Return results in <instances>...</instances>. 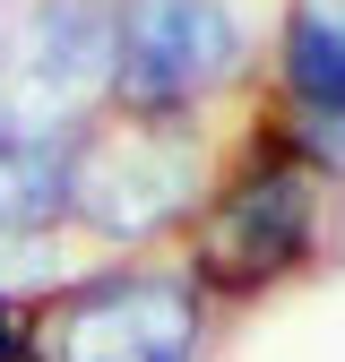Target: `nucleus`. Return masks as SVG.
<instances>
[{
  "instance_id": "obj_1",
  "label": "nucleus",
  "mask_w": 345,
  "mask_h": 362,
  "mask_svg": "<svg viewBox=\"0 0 345 362\" xmlns=\"http://www.w3.org/2000/svg\"><path fill=\"white\" fill-rule=\"evenodd\" d=\"M328 216H337V181L302 156L276 121H259V139L216 173L207 207L182 233V267L199 276L207 302H250L276 293L328 250Z\"/></svg>"
},
{
  "instance_id": "obj_2",
  "label": "nucleus",
  "mask_w": 345,
  "mask_h": 362,
  "mask_svg": "<svg viewBox=\"0 0 345 362\" xmlns=\"http://www.w3.org/2000/svg\"><path fill=\"white\" fill-rule=\"evenodd\" d=\"M259 69V26L242 0H112V112L156 129H199Z\"/></svg>"
},
{
  "instance_id": "obj_3",
  "label": "nucleus",
  "mask_w": 345,
  "mask_h": 362,
  "mask_svg": "<svg viewBox=\"0 0 345 362\" xmlns=\"http://www.w3.org/2000/svg\"><path fill=\"white\" fill-rule=\"evenodd\" d=\"M216 328V302L182 259H95L26 310L35 362H199Z\"/></svg>"
},
{
  "instance_id": "obj_4",
  "label": "nucleus",
  "mask_w": 345,
  "mask_h": 362,
  "mask_svg": "<svg viewBox=\"0 0 345 362\" xmlns=\"http://www.w3.org/2000/svg\"><path fill=\"white\" fill-rule=\"evenodd\" d=\"M216 164L199 129H156L104 112L78 139V190H69V233H95L104 259H156L164 233H190V216L216 190Z\"/></svg>"
},
{
  "instance_id": "obj_5",
  "label": "nucleus",
  "mask_w": 345,
  "mask_h": 362,
  "mask_svg": "<svg viewBox=\"0 0 345 362\" xmlns=\"http://www.w3.org/2000/svg\"><path fill=\"white\" fill-rule=\"evenodd\" d=\"M112 112V0H35L0 35V139H86Z\"/></svg>"
},
{
  "instance_id": "obj_6",
  "label": "nucleus",
  "mask_w": 345,
  "mask_h": 362,
  "mask_svg": "<svg viewBox=\"0 0 345 362\" xmlns=\"http://www.w3.org/2000/svg\"><path fill=\"white\" fill-rule=\"evenodd\" d=\"M268 86H276V129L328 181H345V18L328 0H285L268 35Z\"/></svg>"
},
{
  "instance_id": "obj_7",
  "label": "nucleus",
  "mask_w": 345,
  "mask_h": 362,
  "mask_svg": "<svg viewBox=\"0 0 345 362\" xmlns=\"http://www.w3.org/2000/svg\"><path fill=\"white\" fill-rule=\"evenodd\" d=\"M78 190V139H0V242H61Z\"/></svg>"
},
{
  "instance_id": "obj_8",
  "label": "nucleus",
  "mask_w": 345,
  "mask_h": 362,
  "mask_svg": "<svg viewBox=\"0 0 345 362\" xmlns=\"http://www.w3.org/2000/svg\"><path fill=\"white\" fill-rule=\"evenodd\" d=\"M18 362H35V354H18Z\"/></svg>"
}]
</instances>
